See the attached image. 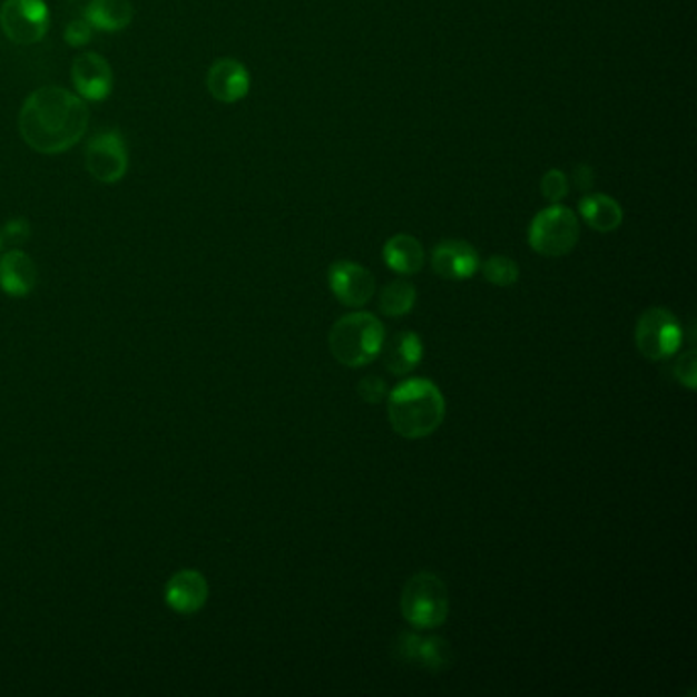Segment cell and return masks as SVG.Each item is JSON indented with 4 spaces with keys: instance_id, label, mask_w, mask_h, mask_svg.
Listing matches in <instances>:
<instances>
[{
    "instance_id": "6da1fadb",
    "label": "cell",
    "mask_w": 697,
    "mask_h": 697,
    "mask_svg": "<svg viewBox=\"0 0 697 697\" xmlns=\"http://www.w3.org/2000/svg\"><path fill=\"white\" fill-rule=\"evenodd\" d=\"M87 129V102L62 87L38 88L19 112V131L27 146L48 156L75 148Z\"/></svg>"
},
{
    "instance_id": "7a4b0ae2",
    "label": "cell",
    "mask_w": 697,
    "mask_h": 697,
    "mask_svg": "<svg viewBox=\"0 0 697 697\" xmlns=\"http://www.w3.org/2000/svg\"><path fill=\"white\" fill-rule=\"evenodd\" d=\"M386 413L399 436L422 440L442 425L446 403L432 381L410 379L389 393Z\"/></svg>"
},
{
    "instance_id": "3957f363",
    "label": "cell",
    "mask_w": 697,
    "mask_h": 697,
    "mask_svg": "<svg viewBox=\"0 0 697 697\" xmlns=\"http://www.w3.org/2000/svg\"><path fill=\"white\" fill-rule=\"evenodd\" d=\"M385 327L373 313L356 312L337 320L330 332V350L340 364L359 369L379 359Z\"/></svg>"
},
{
    "instance_id": "277c9868",
    "label": "cell",
    "mask_w": 697,
    "mask_h": 697,
    "mask_svg": "<svg viewBox=\"0 0 697 697\" xmlns=\"http://www.w3.org/2000/svg\"><path fill=\"white\" fill-rule=\"evenodd\" d=\"M449 587L434 573H418L401 591V613L418 630H434L446 622Z\"/></svg>"
},
{
    "instance_id": "5b68a950",
    "label": "cell",
    "mask_w": 697,
    "mask_h": 697,
    "mask_svg": "<svg viewBox=\"0 0 697 697\" xmlns=\"http://www.w3.org/2000/svg\"><path fill=\"white\" fill-rule=\"evenodd\" d=\"M581 236L579 217L569 207L550 205L536 215L528 229L530 248L547 258H561L573 252Z\"/></svg>"
},
{
    "instance_id": "8992f818",
    "label": "cell",
    "mask_w": 697,
    "mask_h": 697,
    "mask_svg": "<svg viewBox=\"0 0 697 697\" xmlns=\"http://www.w3.org/2000/svg\"><path fill=\"white\" fill-rule=\"evenodd\" d=\"M684 330L671 312L652 307L636 324V346L650 361H667L681 348Z\"/></svg>"
},
{
    "instance_id": "52a82bcc",
    "label": "cell",
    "mask_w": 697,
    "mask_h": 697,
    "mask_svg": "<svg viewBox=\"0 0 697 697\" xmlns=\"http://www.w3.org/2000/svg\"><path fill=\"white\" fill-rule=\"evenodd\" d=\"M0 27L17 46H33L48 36L50 9L43 0H4Z\"/></svg>"
},
{
    "instance_id": "ba28073f",
    "label": "cell",
    "mask_w": 697,
    "mask_h": 697,
    "mask_svg": "<svg viewBox=\"0 0 697 697\" xmlns=\"http://www.w3.org/2000/svg\"><path fill=\"white\" fill-rule=\"evenodd\" d=\"M85 160H87L88 173L97 183H102V185L119 183L129 166L124 136L115 129L97 134L88 141Z\"/></svg>"
},
{
    "instance_id": "9c48e42d",
    "label": "cell",
    "mask_w": 697,
    "mask_h": 697,
    "mask_svg": "<svg viewBox=\"0 0 697 697\" xmlns=\"http://www.w3.org/2000/svg\"><path fill=\"white\" fill-rule=\"evenodd\" d=\"M330 288L342 305L362 307L373 300L374 276L356 262L340 261L330 266Z\"/></svg>"
},
{
    "instance_id": "30bf717a",
    "label": "cell",
    "mask_w": 697,
    "mask_h": 697,
    "mask_svg": "<svg viewBox=\"0 0 697 697\" xmlns=\"http://www.w3.org/2000/svg\"><path fill=\"white\" fill-rule=\"evenodd\" d=\"M395 655L399 660L422 667L428 671H442L452 662L449 642L438 636H422L415 632H403L395 642Z\"/></svg>"
},
{
    "instance_id": "8fae6325",
    "label": "cell",
    "mask_w": 697,
    "mask_h": 697,
    "mask_svg": "<svg viewBox=\"0 0 697 697\" xmlns=\"http://www.w3.org/2000/svg\"><path fill=\"white\" fill-rule=\"evenodd\" d=\"M72 82L78 97L100 102L111 95V66L97 51H82L72 62Z\"/></svg>"
},
{
    "instance_id": "7c38bea8",
    "label": "cell",
    "mask_w": 697,
    "mask_h": 697,
    "mask_svg": "<svg viewBox=\"0 0 697 697\" xmlns=\"http://www.w3.org/2000/svg\"><path fill=\"white\" fill-rule=\"evenodd\" d=\"M432 268L446 281H467L481 268V261L469 242L444 239L432 252Z\"/></svg>"
},
{
    "instance_id": "4fadbf2b",
    "label": "cell",
    "mask_w": 697,
    "mask_h": 697,
    "mask_svg": "<svg viewBox=\"0 0 697 697\" xmlns=\"http://www.w3.org/2000/svg\"><path fill=\"white\" fill-rule=\"evenodd\" d=\"M207 88L212 97L225 105L244 99L249 90V75L246 66L234 58H222L213 62L207 72Z\"/></svg>"
},
{
    "instance_id": "5bb4252c",
    "label": "cell",
    "mask_w": 697,
    "mask_h": 697,
    "mask_svg": "<svg viewBox=\"0 0 697 697\" xmlns=\"http://www.w3.org/2000/svg\"><path fill=\"white\" fill-rule=\"evenodd\" d=\"M209 598L207 579L199 571H180L166 586V603L178 613L199 611Z\"/></svg>"
},
{
    "instance_id": "9a60e30c",
    "label": "cell",
    "mask_w": 697,
    "mask_h": 697,
    "mask_svg": "<svg viewBox=\"0 0 697 697\" xmlns=\"http://www.w3.org/2000/svg\"><path fill=\"white\" fill-rule=\"evenodd\" d=\"M38 283L36 262L23 249H11L0 261V287L13 297H26Z\"/></svg>"
},
{
    "instance_id": "2e32d148",
    "label": "cell",
    "mask_w": 697,
    "mask_h": 697,
    "mask_svg": "<svg viewBox=\"0 0 697 697\" xmlns=\"http://www.w3.org/2000/svg\"><path fill=\"white\" fill-rule=\"evenodd\" d=\"M381 354H383L386 371L403 376V374L411 373L422 362L424 344L413 332H397L389 340L385 337Z\"/></svg>"
},
{
    "instance_id": "e0dca14e",
    "label": "cell",
    "mask_w": 697,
    "mask_h": 697,
    "mask_svg": "<svg viewBox=\"0 0 697 697\" xmlns=\"http://www.w3.org/2000/svg\"><path fill=\"white\" fill-rule=\"evenodd\" d=\"M383 261L393 273L403 274V276L420 273L425 264L424 246L413 236L399 234L386 239Z\"/></svg>"
},
{
    "instance_id": "ac0fdd59",
    "label": "cell",
    "mask_w": 697,
    "mask_h": 697,
    "mask_svg": "<svg viewBox=\"0 0 697 697\" xmlns=\"http://www.w3.org/2000/svg\"><path fill=\"white\" fill-rule=\"evenodd\" d=\"M579 215L591 229H596L599 234L616 232L622 225L624 219L620 203L603 193L587 195L579 200Z\"/></svg>"
},
{
    "instance_id": "d6986e66",
    "label": "cell",
    "mask_w": 697,
    "mask_h": 697,
    "mask_svg": "<svg viewBox=\"0 0 697 697\" xmlns=\"http://www.w3.org/2000/svg\"><path fill=\"white\" fill-rule=\"evenodd\" d=\"M134 4L129 0H90L85 9V19L92 29L121 31L134 21Z\"/></svg>"
},
{
    "instance_id": "ffe728a7",
    "label": "cell",
    "mask_w": 697,
    "mask_h": 697,
    "mask_svg": "<svg viewBox=\"0 0 697 697\" xmlns=\"http://www.w3.org/2000/svg\"><path fill=\"white\" fill-rule=\"evenodd\" d=\"M415 297H418V291L410 281H393L381 291L379 310L389 317H401L413 310Z\"/></svg>"
},
{
    "instance_id": "44dd1931",
    "label": "cell",
    "mask_w": 697,
    "mask_h": 697,
    "mask_svg": "<svg viewBox=\"0 0 697 697\" xmlns=\"http://www.w3.org/2000/svg\"><path fill=\"white\" fill-rule=\"evenodd\" d=\"M483 276L495 287H511L520 278V266L508 256H491L483 264Z\"/></svg>"
},
{
    "instance_id": "7402d4cb",
    "label": "cell",
    "mask_w": 697,
    "mask_h": 697,
    "mask_svg": "<svg viewBox=\"0 0 697 697\" xmlns=\"http://www.w3.org/2000/svg\"><path fill=\"white\" fill-rule=\"evenodd\" d=\"M540 190L544 195L548 203H561L567 193H569V178L562 170H548L547 175L540 180Z\"/></svg>"
},
{
    "instance_id": "603a6c76",
    "label": "cell",
    "mask_w": 697,
    "mask_h": 697,
    "mask_svg": "<svg viewBox=\"0 0 697 697\" xmlns=\"http://www.w3.org/2000/svg\"><path fill=\"white\" fill-rule=\"evenodd\" d=\"M386 393L389 391H386L385 381L381 376H376V374H369V376L361 379V383H359V395H361L364 403L379 405V403L385 401Z\"/></svg>"
},
{
    "instance_id": "cb8c5ba5",
    "label": "cell",
    "mask_w": 697,
    "mask_h": 697,
    "mask_svg": "<svg viewBox=\"0 0 697 697\" xmlns=\"http://www.w3.org/2000/svg\"><path fill=\"white\" fill-rule=\"evenodd\" d=\"M675 376L681 385L687 386L689 391L696 389L697 381V356L694 350L681 354V359L675 364Z\"/></svg>"
},
{
    "instance_id": "d4e9b609",
    "label": "cell",
    "mask_w": 697,
    "mask_h": 697,
    "mask_svg": "<svg viewBox=\"0 0 697 697\" xmlns=\"http://www.w3.org/2000/svg\"><path fill=\"white\" fill-rule=\"evenodd\" d=\"M63 39H66L72 48H80V46H85V43H88V41L92 39V26L88 23L85 17H82V19H75V21H70L68 27H66Z\"/></svg>"
},
{
    "instance_id": "484cf974",
    "label": "cell",
    "mask_w": 697,
    "mask_h": 697,
    "mask_svg": "<svg viewBox=\"0 0 697 697\" xmlns=\"http://www.w3.org/2000/svg\"><path fill=\"white\" fill-rule=\"evenodd\" d=\"M29 234H31V227H29L26 219H11L9 224L4 225L2 237L13 242V244H21V242H26Z\"/></svg>"
},
{
    "instance_id": "4316f807",
    "label": "cell",
    "mask_w": 697,
    "mask_h": 697,
    "mask_svg": "<svg viewBox=\"0 0 697 697\" xmlns=\"http://www.w3.org/2000/svg\"><path fill=\"white\" fill-rule=\"evenodd\" d=\"M593 178H596L593 170L587 164H579L573 170L575 187L579 188V190H589V188L593 187Z\"/></svg>"
},
{
    "instance_id": "83f0119b",
    "label": "cell",
    "mask_w": 697,
    "mask_h": 697,
    "mask_svg": "<svg viewBox=\"0 0 697 697\" xmlns=\"http://www.w3.org/2000/svg\"><path fill=\"white\" fill-rule=\"evenodd\" d=\"M0 246H2V234H0Z\"/></svg>"
}]
</instances>
